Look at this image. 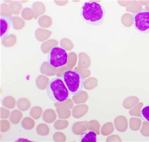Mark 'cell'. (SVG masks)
Instances as JSON below:
<instances>
[{
	"mask_svg": "<svg viewBox=\"0 0 149 142\" xmlns=\"http://www.w3.org/2000/svg\"><path fill=\"white\" fill-rule=\"evenodd\" d=\"M47 61L54 68L63 67L68 64V53L66 50L61 46L54 47L48 53Z\"/></svg>",
	"mask_w": 149,
	"mask_h": 142,
	"instance_id": "4",
	"label": "cell"
},
{
	"mask_svg": "<svg viewBox=\"0 0 149 142\" xmlns=\"http://www.w3.org/2000/svg\"><path fill=\"white\" fill-rule=\"evenodd\" d=\"M81 142H96L97 134L93 131L88 132L82 138Z\"/></svg>",
	"mask_w": 149,
	"mask_h": 142,
	"instance_id": "7",
	"label": "cell"
},
{
	"mask_svg": "<svg viewBox=\"0 0 149 142\" xmlns=\"http://www.w3.org/2000/svg\"><path fill=\"white\" fill-rule=\"evenodd\" d=\"M132 25L139 33L149 34V11L143 9L133 15Z\"/></svg>",
	"mask_w": 149,
	"mask_h": 142,
	"instance_id": "5",
	"label": "cell"
},
{
	"mask_svg": "<svg viewBox=\"0 0 149 142\" xmlns=\"http://www.w3.org/2000/svg\"><path fill=\"white\" fill-rule=\"evenodd\" d=\"M106 14L105 7L99 2L85 1L80 6V17L86 23L91 26H99L102 25Z\"/></svg>",
	"mask_w": 149,
	"mask_h": 142,
	"instance_id": "1",
	"label": "cell"
},
{
	"mask_svg": "<svg viewBox=\"0 0 149 142\" xmlns=\"http://www.w3.org/2000/svg\"><path fill=\"white\" fill-rule=\"evenodd\" d=\"M11 18L5 15H1V38L3 39L7 36L11 24Z\"/></svg>",
	"mask_w": 149,
	"mask_h": 142,
	"instance_id": "6",
	"label": "cell"
},
{
	"mask_svg": "<svg viewBox=\"0 0 149 142\" xmlns=\"http://www.w3.org/2000/svg\"><path fill=\"white\" fill-rule=\"evenodd\" d=\"M46 93L51 100L58 103L67 100L70 94L62 78L58 77L52 79L48 83Z\"/></svg>",
	"mask_w": 149,
	"mask_h": 142,
	"instance_id": "2",
	"label": "cell"
},
{
	"mask_svg": "<svg viewBox=\"0 0 149 142\" xmlns=\"http://www.w3.org/2000/svg\"><path fill=\"white\" fill-rule=\"evenodd\" d=\"M141 117L149 123V104L145 105L141 110Z\"/></svg>",
	"mask_w": 149,
	"mask_h": 142,
	"instance_id": "8",
	"label": "cell"
},
{
	"mask_svg": "<svg viewBox=\"0 0 149 142\" xmlns=\"http://www.w3.org/2000/svg\"><path fill=\"white\" fill-rule=\"evenodd\" d=\"M61 78L70 94L77 95L83 89L84 79L83 76L76 70H69L63 72Z\"/></svg>",
	"mask_w": 149,
	"mask_h": 142,
	"instance_id": "3",
	"label": "cell"
}]
</instances>
